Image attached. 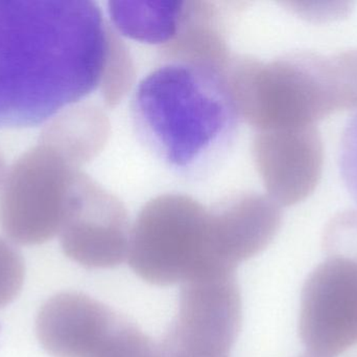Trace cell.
Segmentation results:
<instances>
[{
	"instance_id": "ba28073f",
	"label": "cell",
	"mask_w": 357,
	"mask_h": 357,
	"mask_svg": "<svg viewBox=\"0 0 357 357\" xmlns=\"http://www.w3.org/2000/svg\"><path fill=\"white\" fill-rule=\"evenodd\" d=\"M299 331L310 354L335 357L357 345V261L328 256L303 286Z\"/></svg>"
},
{
	"instance_id": "9a60e30c",
	"label": "cell",
	"mask_w": 357,
	"mask_h": 357,
	"mask_svg": "<svg viewBox=\"0 0 357 357\" xmlns=\"http://www.w3.org/2000/svg\"><path fill=\"white\" fill-rule=\"evenodd\" d=\"M135 64L126 42L111 25L107 36V50L100 89L109 107H114L131 90L136 77Z\"/></svg>"
},
{
	"instance_id": "d6986e66",
	"label": "cell",
	"mask_w": 357,
	"mask_h": 357,
	"mask_svg": "<svg viewBox=\"0 0 357 357\" xmlns=\"http://www.w3.org/2000/svg\"><path fill=\"white\" fill-rule=\"evenodd\" d=\"M283 4L300 18L312 23L342 20L352 10V3L348 1H289Z\"/></svg>"
},
{
	"instance_id": "2e32d148",
	"label": "cell",
	"mask_w": 357,
	"mask_h": 357,
	"mask_svg": "<svg viewBox=\"0 0 357 357\" xmlns=\"http://www.w3.org/2000/svg\"><path fill=\"white\" fill-rule=\"evenodd\" d=\"M91 357H162L160 347L133 323L119 316Z\"/></svg>"
},
{
	"instance_id": "e0dca14e",
	"label": "cell",
	"mask_w": 357,
	"mask_h": 357,
	"mask_svg": "<svg viewBox=\"0 0 357 357\" xmlns=\"http://www.w3.org/2000/svg\"><path fill=\"white\" fill-rule=\"evenodd\" d=\"M326 257L340 256L357 261V211L337 214L329 222L323 237Z\"/></svg>"
},
{
	"instance_id": "8fae6325",
	"label": "cell",
	"mask_w": 357,
	"mask_h": 357,
	"mask_svg": "<svg viewBox=\"0 0 357 357\" xmlns=\"http://www.w3.org/2000/svg\"><path fill=\"white\" fill-rule=\"evenodd\" d=\"M119 314L81 293H61L42 306L37 335L54 357H91L116 323Z\"/></svg>"
},
{
	"instance_id": "9c48e42d",
	"label": "cell",
	"mask_w": 357,
	"mask_h": 357,
	"mask_svg": "<svg viewBox=\"0 0 357 357\" xmlns=\"http://www.w3.org/2000/svg\"><path fill=\"white\" fill-rule=\"evenodd\" d=\"M253 156L268 196L279 207L297 205L318 186L324 146L316 125L257 131Z\"/></svg>"
},
{
	"instance_id": "6da1fadb",
	"label": "cell",
	"mask_w": 357,
	"mask_h": 357,
	"mask_svg": "<svg viewBox=\"0 0 357 357\" xmlns=\"http://www.w3.org/2000/svg\"><path fill=\"white\" fill-rule=\"evenodd\" d=\"M108 27L88 0H0V128L35 127L100 88Z\"/></svg>"
},
{
	"instance_id": "277c9868",
	"label": "cell",
	"mask_w": 357,
	"mask_h": 357,
	"mask_svg": "<svg viewBox=\"0 0 357 357\" xmlns=\"http://www.w3.org/2000/svg\"><path fill=\"white\" fill-rule=\"evenodd\" d=\"M210 209L184 194H165L149 201L130 239V266L158 286L184 283L212 270L209 260Z\"/></svg>"
},
{
	"instance_id": "ac0fdd59",
	"label": "cell",
	"mask_w": 357,
	"mask_h": 357,
	"mask_svg": "<svg viewBox=\"0 0 357 357\" xmlns=\"http://www.w3.org/2000/svg\"><path fill=\"white\" fill-rule=\"evenodd\" d=\"M24 274L20 254L0 238V308L10 304L20 293Z\"/></svg>"
},
{
	"instance_id": "8992f818",
	"label": "cell",
	"mask_w": 357,
	"mask_h": 357,
	"mask_svg": "<svg viewBox=\"0 0 357 357\" xmlns=\"http://www.w3.org/2000/svg\"><path fill=\"white\" fill-rule=\"evenodd\" d=\"M234 272L215 268L182 283L177 318L160 346L163 354L229 356L243 320Z\"/></svg>"
},
{
	"instance_id": "ffe728a7",
	"label": "cell",
	"mask_w": 357,
	"mask_h": 357,
	"mask_svg": "<svg viewBox=\"0 0 357 357\" xmlns=\"http://www.w3.org/2000/svg\"><path fill=\"white\" fill-rule=\"evenodd\" d=\"M340 166L344 182L357 203V115L344 129L340 149Z\"/></svg>"
},
{
	"instance_id": "3957f363",
	"label": "cell",
	"mask_w": 357,
	"mask_h": 357,
	"mask_svg": "<svg viewBox=\"0 0 357 357\" xmlns=\"http://www.w3.org/2000/svg\"><path fill=\"white\" fill-rule=\"evenodd\" d=\"M136 117L172 165L195 163L224 133L235 115L226 75L169 63L140 83Z\"/></svg>"
},
{
	"instance_id": "603a6c76",
	"label": "cell",
	"mask_w": 357,
	"mask_h": 357,
	"mask_svg": "<svg viewBox=\"0 0 357 357\" xmlns=\"http://www.w3.org/2000/svg\"><path fill=\"white\" fill-rule=\"evenodd\" d=\"M302 357H319V356H312V354H310V356H302Z\"/></svg>"
},
{
	"instance_id": "5bb4252c",
	"label": "cell",
	"mask_w": 357,
	"mask_h": 357,
	"mask_svg": "<svg viewBox=\"0 0 357 357\" xmlns=\"http://www.w3.org/2000/svg\"><path fill=\"white\" fill-rule=\"evenodd\" d=\"M184 1H111L109 13L117 33L144 43H169L177 33Z\"/></svg>"
},
{
	"instance_id": "5b68a950",
	"label": "cell",
	"mask_w": 357,
	"mask_h": 357,
	"mask_svg": "<svg viewBox=\"0 0 357 357\" xmlns=\"http://www.w3.org/2000/svg\"><path fill=\"white\" fill-rule=\"evenodd\" d=\"M79 171L40 144L17 159L6 172L0 194L4 234L22 245H42L60 234Z\"/></svg>"
},
{
	"instance_id": "52a82bcc",
	"label": "cell",
	"mask_w": 357,
	"mask_h": 357,
	"mask_svg": "<svg viewBox=\"0 0 357 357\" xmlns=\"http://www.w3.org/2000/svg\"><path fill=\"white\" fill-rule=\"evenodd\" d=\"M131 231L123 203L77 172L60 232L65 255L87 268H115L129 255Z\"/></svg>"
},
{
	"instance_id": "7c38bea8",
	"label": "cell",
	"mask_w": 357,
	"mask_h": 357,
	"mask_svg": "<svg viewBox=\"0 0 357 357\" xmlns=\"http://www.w3.org/2000/svg\"><path fill=\"white\" fill-rule=\"evenodd\" d=\"M160 50L169 63L190 65L218 75H226L232 60L222 15L210 1H184L177 33Z\"/></svg>"
},
{
	"instance_id": "4fadbf2b",
	"label": "cell",
	"mask_w": 357,
	"mask_h": 357,
	"mask_svg": "<svg viewBox=\"0 0 357 357\" xmlns=\"http://www.w3.org/2000/svg\"><path fill=\"white\" fill-rule=\"evenodd\" d=\"M110 123L100 107L77 103L46 123L39 144L75 169L96 159L108 142Z\"/></svg>"
},
{
	"instance_id": "7402d4cb",
	"label": "cell",
	"mask_w": 357,
	"mask_h": 357,
	"mask_svg": "<svg viewBox=\"0 0 357 357\" xmlns=\"http://www.w3.org/2000/svg\"><path fill=\"white\" fill-rule=\"evenodd\" d=\"M161 354H162V352H161ZM162 357H186V356H174V354H162Z\"/></svg>"
},
{
	"instance_id": "7a4b0ae2",
	"label": "cell",
	"mask_w": 357,
	"mask_h": 357,
	"mask_svg": "<svg viewBox=\"0 0 357 357\" xmlns=\"http://www.w3.org/2000/svg\"><path fill=\"white\" fill-rule=\"evenodd\" d=\"M226 85L236 117L257 131L312 126L345 110L333 54L291 52L270 62L232 58Z\"/></svg>"
},
{
	"instance_id": "44dd1931",
	"label": "cell",
	"mask_w": 357,
	"mask_h": 357,
	"mask_svg": "<svg viewBox=\"0 0 357 357\" xmlns=\"http://www.w3.org/2000/svg\"><path fill=\"white\" fill-rule=\"evenodd\" d=\"M6 163H4L3 157L0 154V188L2 187V184H3L4 178H6Z\"/></svg>"
},
{
	"instance_id": "30bf717a",
	"label": "cell",
	"mask_w": 357,
	"mask_h": 357,
	"mask_svg": "<svg viewBox=\"0 0 357 357\" xmlns=\"http://www.w3.org/2000/svg\"><path fill=\"white\" fill-rule=\"evenodd\" d=\"M282 220L280 207L266 195L243 193L210 207L209 260L212 268L235 270L264 251Z\"/></svg>"
}]
</instances>
